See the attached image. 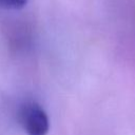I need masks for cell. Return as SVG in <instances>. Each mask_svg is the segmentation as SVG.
Masks as SVG:
<instances>
[{
    "instance_id": "cell-2",
    "label": "cell",
    "mask_w": 135,
    "mask_h": 135,
    "mask_svg": "<svg viewBox=\"0 0 135 135\" xmlns=\"http://www.w3.org/2000/svg\"><path fill=\"white\" fill-rule=\"evenodd\" d=\"M28 0H0V7L6 9H20L27 4Z\"/></svg>"
},
{
    "instance_id": "cell-1",
    "label": "cell",
    "mask_w": 135,
    "mask_h": 135,
    "mask_svg": "<svg viewBox=\"0 0 135 135\" xmlns=\"http://www.w3.org/2000/svg\"><path fill=\"white\" fill-rule=\"evenodd\" d=\"M20 123L27 135H46L50 121L45 111L35 102L25 103L19 113Z\"/></svg>"
}]
</instances>
